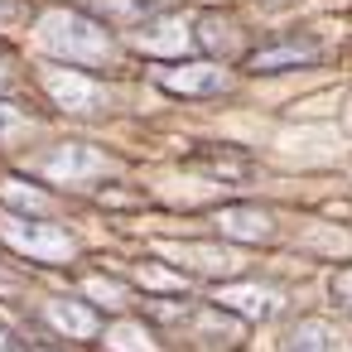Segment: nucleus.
<instances>
[{"label":"nucleus","instance_id":"f257e3e1","mask_svg":"<svg viewBox=\"0 0 352 352\" xmlns=\"http://www.w3.org/2000/svg\"><path fill=\"white\" fill-rule=\"evenodd\" d=\"M39 39H44V49H49L54 58H68V63H78V68H102V63L111 58L107 30H102L97 20H87V15H73V10L44 15Z\"/></svg>","mask_w":352,"mask_h":352},{"label":"nucleus","instance_id":"f03ea898","mask_svg":"<svg viewBox=\"0 0 352 352\" xmlns=\"http://www.w3.org/2000/svg\"><path fill=\"white\" fill-rule=\"evenodd\" d=\"M6 241L20 246V251H30V256H39V261H63V256H73L68 232L44 227V222H30V217H10V222H6Z\"/></svg>","mask_w":352,"mask_h":352},{"label":"nucleus","instance_id":"7ed1b4c3","mask_svg":"<svg viewBox=\"0 0 352 352\" xmlns=\"http://www.w3.org/2000/svg\"><path fill=\"white\" fill-rule=\"evenodd\" d=\"M160 87L179 97H217L227 92V78L212 63H188V68H160Z\"/></svg>","mask_w":352,"mask_h":352},{"label":"nucleus","instance_id":"20e7f679","mask_svg":"<svg viewBox=\"0 0 352 352\" xmlns=\"http://www.w3.org/2000/svg\"><path fill=\"white\" fill-rule=\"evenodd\" d=\"M44 87H49L54 102H58L63 111H73V116H87V111L102 107V87H97L87 73H49Z\"/></svg>","mask_w":352,"mask_h":352},{"label":"nucleus","instance_id":"39448f33","mask_svg":"<svg viewBox=\"0 0 352 352\" xmlns=\"http://www.w3.org/2000/svg\"><path fill=\"white\" fill-rule=\"evenodd\" d=\"M314 58H318V44L304 39V44H270V49L246 54V68L251 73H270V68H299V63H314Z\"/></svg>","mask_w":352,"mask_h":352},{"label":"nucleus","instance_id":"423d86ee","mask_svg":"<svg viewBox=\"0 0 352 352\" xmlns=\"http://www.w3.org/2000/svg\"><path fill=\"white\" fill-rule=\"evenodd\" d=\"M49 323L63 328V333H73V338H92V333H97L92 304H78V299H54V304H49Z\"/></svg>","mask_w":352,"mask_h":352},{"label":"nucleus","instance_id":"0eeeda50","mask_svg":"<svg viewBox=\"0 0 352 352\" xmlns=\"http://www.w3.org/2000/svg\"><path fill=\"white\" fill-rule=\"evenodd\" d=\"M280 352H333V333H328L323 323L304 318V323H294V328L285 333Z\"/></svg>","mask_w":352,"mask_h":352},{"label":"nucleus","instance_id":"6e6552de","mask_svg":"<svg viewBox=\"0 0 352 352\" xmlns=\"http://www.w3.org/2000/svg\"><path fill=\"white\" fill-rule=\"evenodd\" d=\"M222 299H227V304H236V309L246 304V314H251V318H261V314H270V309H280V299H275L270 289H227Z\"/></svg>","mask_w":352,"mask_h":352},{"label":"nucleus","instance_id":"1a4fd4ad","mask_svg":"<svg viewBox=\"0 0 352 352\" xmlns=\"http://www.w3.org/2000/svg\"><path fill=\"white\" fill-rule=\"evenodd\" d=\"M333 299H338L342 309H352V270H338V280H333Z\"/></svg>","mask_w":352,"mask_h":352}]
</instances>
